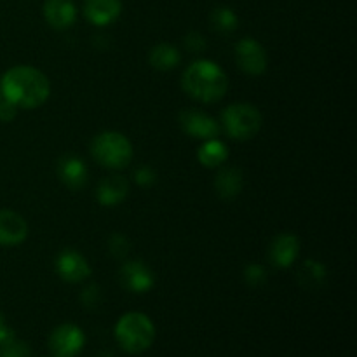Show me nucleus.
<instances>
[{
	"label": "nucleus",
	"instance_id": "obj_4",
	"mask_svg": "<svg viewBox=\"0 0 357 357\" xmlns=\"http://www.w3.org/2000/svg\"><path fill=\"white\" fill-rule=\"evenodd\" d=\"M91 153L100 166L108 169H122L131 162L132 145L121 132L105 131L93 139Z\"/></svg>",
	"mask_w": 357,
	"mask_h": 357
},
{
	"label": "nucleus",
	"instance_id": "obj_17",
	"mask_svg": "<svg viewBox=\"0 0 357 357\" xmlns=\"http://www.w3.org/2000/svg\"><path fill=\"white\" fill-rule=\"evenodd\" d=\"M215 188L220 197L225 201L237 197L239 192L243 190V173L237 167H223L216 174Z\"/></svg>",
	"mask_w": 357,
	"mask_h": 357
},
{
	"label": "nucleus",
	"instance_id": "obj_20",
	"mask_svg": "<svg viewBox=\"0 0 357 357\" xmlns=\"http://www.w3.org/2000/svg\"><path fill=\"white\" fill-rule=\"evenodd\" d=\"M300 275V284L305 286L307 289H316L323 284L324 278H326V268L321 264L314 260H307L305 264L302 265L298 272Z\"/></svg>",
	"mask_w": 357,
	"mask_h": 357
},
{
	"label": "nucleus",
	"instance_id": "obj_21",
	"mask_svg": "<svg viewBox=\"0 0 357 357\" xmlns=\"http://www.w3.org/2000/svg\"><path fill=\"white\" fill-rule=\"evenodd\" d=\"M237 20L236 13L229 7H220V9H215L211 14V24L215 30L223 31V33H230L237 28Z\"/></svg>",
	"mask_w": 357,
	"mask_h": 357
},
{
	"label": "nucleus",
	"instance_id": "obj_6",
	"mask_svg": "<svg viewBox=\"0 0 357 357\" xmlns=\"http://www.w3.org/2000/svg\"><path fill=\"white\" fill-rule=\"evenodd\" d=\"M82 330L75 324H61L49 337V349L54 357H75L84 347Z\"/></svg>",
	"mask_w": 357,
	"mask_h": 357
},
{
	"label": "nucleus",
	"instance_id": "obj_8",
	"mask_svg": "<svg viewBox=\"0 0 357 357\" xmlns=\"http://www.w3.org/2000/svg\"><path fill=\"white\" fill-rule=\"evenodd\" d=\"M180 126L187 135L194 136L197 139H213L220 135V124L201 110H187L180 112Z\"/></svg>",
	"mask_w": 357,
	"mask_h": 357
},
{
	"label": "nucleus",
	"instance_id": "obj_2",
	"mask_svg": "<svg viewBox=\"0 0 357 357\" xmlns=\"http://www.w3.org/2000/svg\"><path fill=\"white\" fill-rule=\"evenodd\" d=\"M181 87L194 100L202 103H216L225 96L229 79L216 63L201 59L185 70L181 75Z\"/></svg>",
	"mask_w": 357,
	"mask_h": 357
},
{
	"label": "nucleus",
	"instance_id": "obj_23",
	"mask_svg": "<svg viewBox=\"0 0 357 357\" xmlns=\"http://www.w3.org/2000/svg\"><path fill=\"white\" fill-rule=\"evenodd\" d=\"M110 251L115 258H126V255L129 253V243L124 236L121 234H115L110 237Z\"/></svg>",
	"mask_w": 357,
	"mask_h": 357
},
{
	"label": "nucleus",
	"instance_id": "obj_19",
	"mask_svg": "<svg viewBox=\"0 0 357 357\" xmlns=\"http://www.w3.org/2000/svg\"><path fill=\"white\" fill-rule=\"evenodd\" d=\"M229 159V150L216 138L206 139L204 145L199 149V160L206 167H218Z\"/></svg>",
	"mask_w": 357,
	"mask_h": 357
},
{
	"label": "nucleus",
	"instance_id": "obj_3",
	"mask_svg": "<svg viewBox=\"0 0 357 357\" xmlns=\"http://www.w3.org/2000/svg\"><path fill=\"white\" fill-rule=\"evenodd\" d=\"M115 338L126 352L142 354L153 344L155 328L145 314L129 312L119 319L115 326Z\"/></svg>",
	"mask_w": 357,
	"mask_h": 357
},
{
	"label": "nucleus",
	"instance_id": "obj_25",
	"mask_svg": "<svg viewBox=\"0 0 357 357\" xmlns=\"http://www.w3.org/2000/svg\"><path fill=\"white\" fill-rule=\"evenodd\" d=\"M136 181H138L142 187H150V185L155 181V173H153L150 167H142V169L136 171Z\"/></svg>",
	"mask_w": 357,
	"mask_h": 357
},
{
	"label": "nucleus",
	"instance_id": "obj_22",
	"mask_svg": "<svg viewBox=\"0 0 357 357\" xmlns=\"http://www.w3.org/2000/svg\"><path fill=\"white\" fill-rule=\"evenodd\" d=\"M0 357H30V349L24 342L13 338L0 345Z\"/></svg>",
	"mask_w": 357,
	"mask_h": 357
},
{
	"label": "nucleus",
	"instance_id": "obj_13",
	"mask_svg": "<svg viewBox=\"0 0 357 357\" xmlns=\"http://www.w3.org/2000/svg\"><path fill=\"white\" fill-rule=\"evenodd\" d=\"M122 13L121 0H86L84 3V14L87 21L96 26H107L114 23Z\"/></svg>",
	"mask_w": 357,
	"mask_h": 357
},
{
	"label": "nucleus",
	"instance_id": "obj_1",
	"mask_svg": "<svg viewBox=\"0 0 357 357\" xmlns=\"http://www.w3.org/2000/svg\"><path fill=\"white\" fill-rule=\"evenodd\" d=\"M2 94L3 100L10 101L17 108L31 110L47 101L51 94V84L40 70L20 65L3 73Z\"/></svg>",
	"mask_w": 357,
	"mask_h": 357
},
{
	"label": "nucleus",
	"instance_id": "obj_29",
	"mask_svg": "<svg viewBox=\"0 0 357 357\" xmlns=\"http://www.w3.org/2000/svg\"><path fill=\"white\" fill-rule=\"evenodd\" d=\"M96 357H114V356H112L110 352H100Z\"/></svg>",
	"mask_w": 357,
	"mask_h": 357
},
{
	"label": "nucleus",
	"instance_id": "obj_18",
	"mask_svg": "<svg viewBox=\"0 0 357 357\" xmlns=\"http://www.w3.org/2000/svg\"><path fill=\"white\" fill-rule=\"evenodd\" d=\"M149 61L159 72H169L174 66L180 65L181 56L178 49L173 47L171 44H159L150 51Z\"/></svg>",
	"mask_w": 357,
	"mask_h": 357
},
{
	"label": "nucleus",
	"instance_id": "obj_26",
	"mask_svg": "<svg viewBox=\"0 0 357 357\" xmlns=\"http://www.w3.org/2000/svg\"><path fill=\"white\" fill-rule=\"evenodd\" d=\"M16 110H17V107L16 105L10 103V101H7V100L0 101V119H2L3 122L13 121L14 115H16Z\"/></svg>",
	"mask_w": 357,
	"mask_h": 357
},
{
	"label": "nucleus",
	"instance_id": "obj_24",
	"mask_svg": "<svg viewBox=\"0 0 357 357\" xmlns=\"http://www.w3.org/2000/svg\"><path fill=\"white\" fill-rule=\"evenodd\" d=\"M244 279L246 282H250L251 286H258V284H264L265 279H267V272H265L264 267L260 265H250L244 272Z\"/></svg>",
	"mask_w": 357,
	"mask_h": 357
},
{
	"label": "nucleus",
	"instance_id": "obj_9",
	"mask_svg": "<svg viewBox=\"0 0 357 357\" xmlns=\"http://www.w3.org/2000/svg\"><path fill=\"white\" fill-rule=\"evenodd\" d=\"M56 271L66 282H82L91 275V267L86 258L73 250H63L56 258Z\"/></svg>",
	"mask_w": 357,
	"mask_h": 357
},
{
	"label": "nucleus",
	"instance_id": "obj_7",
	"mask_svg": "<svg viewBox=\"0 0 357 357\" xmlns=\"http://www.w3.org/2000/svg\"><path fill=\"white\" fill-rule=\"evenodd\" d=\"M236 61L243 72L261 75L267 70V52L255 38H243L236 45Z\"/></svg>",
	"mask_w": 357,
	"mask_h": 357
},
{
	"label": "nucleus",
	"instance_id": "obj_5",
	"mask_svg": "<svg viewBox=\"0 0 357 357\" xmlns=\"http://www.w3.org/2000/svg\"><path fill=\"white\" fill-rule=\"evenodd\" d=\"M264 117L257 107L250 103L230 105L223 110L222 124L227 135L237 142H246L258 135Z\"/></svg>",
	"mask_w": 357,
	"mask_h": 357
},
{
	"label": "nucleus",
	"instance_id": "obj_12",
	"mask_svg": "<svg viewBox=\"0 0 357 357\" xmlns=\"http://www.w3.org/2000/svg\"><path fill=\"white\" fill-rule=\"evenodd\" d=\"M28 236V225L21 215L2 209L0 211V244L2 246H16Z\"/></svg>",
	"mask_w": 357,
	"mask_h": 357
},
{
	"label": "nucleus",
	"instance_id": "obj_15",
	"mask_svg": "<svg viewBox=\"0 0 357 357\" xmlns=\"http://www.w3.org/2000/svg\"><path fill=\"white\" fill-rule=\"evenodd\" d=\"M58 176L72 190H79L87 181V167L82 159L75 155H65L58 162Z\"/></svg>",
	"mask_w": 357,
	"mask_h": 357
},
{
	"label": "nucleus",
	"instance_id": "obj_30",
	"mask_svg": "<svg viewBox=\"0 0 357 357\" xmlns=\"http://www.w3.org/2000/svg\"><path fill=\"white\" fill-rule=\"evenodd\" d=\"M0 101H2V98H0Z\"/></svg>",
	"mask_w": 357,
	"mask_h": 357
},
{
	"label": "nucleus",
	"instance_id": "obj_28",
	"mask_svg": "<svg viewBox=\"0 0 357 357\" xmlns=\"http://www.w3.org/2000/svg\"><path fill=\"white\" fill-rule=\"evenodd\" d=\"M13 338H14L13 330L7 326L6 319H3V316L0 314V345L6 344V342H9V340H13Z\"/></svg>",
	"mask_w": 357,
	"mask_h": 357
},
{
	"label": "nucleus",
	"instance_id": "obj_14",
	"mask_svg": "<svg viewBox=\"0 0 357 357\" xmlns=\"http://www.w3.org/2000/svg\"><path fill=\"white\" fill-rule=\"evenodd\" d=\"M44 16L54 30H66L75 23L77 10L72 0H45Z\"/></svg>",
	"mask_w": 357,
	"mask_h": 357
},
{
	"label": "nucleus",
	"instance_id": "obj_27",
	"mask_svg": "<svg viewBox=\"0 0 357 357\" xmlns=\"http://www.w3.org/2000/svg\"><path fill=\"white\" fill-rule=\"evenodd\" d=\"M185 45H187V49H190V51H201V49L206 47V42L199 33H190L185 38Z\"/></svg>",
	"mask_w": 357,
	"mask_h": 357
},
{
	"label": "nucleus",
	"instance_id": "obj_11",
	"mask_svg": "<svg viewBox=\"0 0 357 357\" xmlns=\"http://www.w3.org/2000/svg\"><path fill=\"white\" fill-rule=\"evenodd\" d=\"M300 251L298 237L293 234H281L272 241L268 248V260L279 268L291 267L293 261L296 260Z\"/></svg>",
	"mask_w": 357,
	"mask_h": 357
},
{
	"label": "nucleus",
	"instance_id": "obj_16",
	"mask_svg": "<svg viewBox=\"0 0 357 357\" xmlns=\"http://www.w3.org/2000/svg\"><path fill=\"white\" fill-rule=\"evenodd\" d=\"M129 183L126 178L122 176H108L101 180L98 185L96 197L100 204L103 206H117L119 202L124 201L128 197Z\"/></svg>",
	"mask_w": 357,
	"mask_h": 357
},
{
	"label": "nucleus",
	"instance_id": "obj_10",
	"mask_svg": "<svg viewBox=\"0 0 357 357\" xmlns=\"http://www.w3.org/2000/svg\"><path fill=\"white\" fill-rule=\"evenodd\" d=\"M121 282L126 289L135 293H145L153 288V272L143 261H126L121 268Z\"/></svg>",
	"mask_w": 357,
	"mask_h": 357
}]
</instances>
